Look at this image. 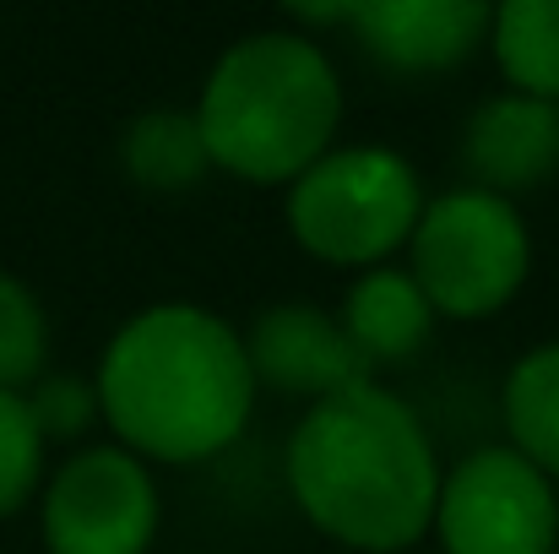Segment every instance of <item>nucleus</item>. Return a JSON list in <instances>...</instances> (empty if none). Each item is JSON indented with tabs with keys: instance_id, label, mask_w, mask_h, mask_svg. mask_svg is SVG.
I'll list each match as a JSON object with an SVG mask.
<instances>
[{
	"instance_id": "f257e3e1",
	"label": "nucleus",
	"mask_w": 559,
	"mask_h": 554,
	"mask_svg": "<svg viewBox=\"0 0 559 554\" xmlns=\"http://www.w3.org/2000/svg\"><path fill=\"white\" fill-rule=\"evenodd\" d=\"M98 413L131 457L206 462L234 446L255 408L245 338L201 305L131 316L98 365Z\"/></svg>"
},
{
	"instance_id": "f03ea898",
	"label": "nucleus",
	"mask_w": 559,
	"mask_h": 554,
	"mask_svg": "<svg viewBox=\"0 0 559 554\" xmlns=\"http://www.w3.org/2000/svg\"><path fill=\"white\" fill-rule=\"evenodd\" d=\"M288 490L337 544L396 554L435 528L440 462L418 413L359 380L316 402L288 440Z\"/></svg>"
},
{
	"instance_id": "7ed1b4c3",
	"label": "nucleus",
	"mask_w": 559,
	"mask_h": 554,
	"mask_svg": "<svg viewBox=\"0 0 559 554\" xmlns=\"http://www.w3.org/2000/svg\"><path fill=\"white\" fill-rule=\"evenodd\" d=\"M337 120V66L316 38L283 27L228 44L195 104L212 169L250 185H294L332 153Z\"/></svg>"
},
{
	"instance_id": "20e7f679",
	"label": "nucleus",
	"mask_w": 559,
	"mask_h": 554,
	"mask_svg": "<svg viewBox=\"0 0 559 554\" xmlns=\"http://www.w3.org/2000/svg\"><path fill=\"white\" fill-rule=\"evenodd\" d=\"M413 283L424 288L435 316L451 321H484L500 316L533 267L527 223L506 196H489L478 185L445 190L418 212L413 228Z\"/></svg>"
},
{
	"instance_id": "39448f33",
	"label": "nucleus",
	"mask_w": 559,
	"mask_h": 554,
	"mask_svg": "<svg viewBox=\"0 0 559 554\" xmlns=\"http://www.w3.org/2000/svg\"><path fill=\"white\" fill-rule=\"evenodd\" d=\"M418 212V175L391 148H337L288 185L294 239L332 267H380L413 239Z\"/></svg>"
},
{
	"instance_id": "423d86ee",
	"label": "nucleus",
	"mask_w": 559,
	"mask_h": 554,
	"mask_svg": "<svg viewBox=\"0 0 559 554\" xmlns=\"http://www.w3.org/2000/svg\"><path fill=\"white\" fill-rule=\"evenodd\" d=\"M435 533L445 554H555V484L511 446H484L440 473Z\"/></svg>"
},
{
	"instance_id": "0eeeda50",
	"label": "nucleus",
	"mask_w": 559,
	"mask_h": 554,
	"mask_svg": "<svg viewBox=\"0 0 559 554\" xmlns=\"http://www.w3.org/2000/svg\"><path fill=\"white\" fill-rule=\"evenodd\" d=\"M158 539V484L126 446L76 451L44 490L49 554H147Z\"/></svg>"
},
{
	"instance_id": "6e6552de",
	"label": "nucleus",
	"mask_w": 559,
	"mask_h": 554,
	"mask_svg": "<svg viewBox=\"0 0 559 554\" xmlns=\"http://www.w3.org/2000/svg\"><path fill=\"white\" fill-rule=\"evenodd\" d=\"M245 359H250L255 386L305 397L310 408L359 386V380H370V369L354 354L343 321L316 310V305H299V299L255 316V327L245 338Z\"/></svg>"
},
{
	"instance_id": "1a4fd4ad",
	"label": "nucleus",
	"mask_w": 559,
	"mask_h": 554,
	"mask_svg": "<svg viewBox=\"0 0 559 554\" xmlns=\"http://www.w3.org/2000/svg\"><path fill=\"white\" fill-rule=\"evenodd\" d=\"M495 5L478 0H370L354 5V33L391 71H451L478 44H489Z\"/></svg>"
},
{
	"instance_id": "9d476101",
	"label": "nucleus",
	"mask_w": 559,
	"mask_h": 554,
	"mask_svg": "<svg viewBox=\"0 0 559 554\" xmlns=\"http://www.w3.org/2000/svg\"><path fill=\"white\" fill-rule=\"evenodd\" d=\"M462 158L478 190L506 201L516 190L544 185L549 175H559V104L527 93H500L478 104L462 137Z\"/></svg>"
},
{
	"instance_id": "9b49d317",
	"label": "nucleus",
	"mask_w": 559,
	"mask_h": 554,
	"mask_svg": "<svg viewBox=\"0 0 559 554\" xmlns=\"http://www.w3.org/2000/svg\"><path fill=\"white\" fill-rule=\"evenodd\" d=\"M343 332L354 343V354L370 365H396L407 359L413 349H424L429 327H435V310L424 299V288L413 283V272H396V267H370L348 299H343Z\"/></svg>"
},
{
	"instance_id": "f8f14e48",
	"label": "nucleus",
	"mask_w": 559,
	"mask_h": 554,
	"mask_svg": "<svg viewBox=\"0 0 559 554\" xmlns=\"http://www.w3.org/2000/svg\"><path fill=\"white\" fill-rule=\"evenodd\" d=\"M489 49L506 82L527 98L559 104V0H511L495 5Z\"/></svg>"
},
{
	"instance_id": "ddd939ff",
	"label": "nucleus",
	"mask_w": 559,
	"mask_h": 554,
	"mask_svg": "<svg viewBox=\"0 0 559 554\" xmlns=\"http://www.w3.org/2000/svg\"><path fill=\"white\" fill-rule=\"evenodd\" d=\"M120 158H126V175L142 190H190L212 169L201 126L186 109H147V115H136L126 142H120Z\"/></svg>"
},
{
	"instance_id": "4468645a",
	"label": "nucleus",
	"mask_w": 559,
	"mask_h": 554,
	"mask_svg": "<svg viewBox=\"0 0 559 554\" xmlns=\"http://www.w3.org/2000/svg\"><path fill=\"white\" fill-rule=\"evenodd\" d=\"M511 451H522L549 484L559 479V343L522 354L506 380Z\"/></svg>"
},
{
	"instance_id": "2eb2a0df",
	"label": "nucleus",
	"mask_w": 559,
	"mask_h": 554,
	"mask_svg": "<svg viewBox=\"0 0 559 554\" xmlns=\"http://www.w3.org/2000/svg\"><path fill=\"white\" fill-rule=\"evenodd\" d=\"M49 354V321L27 283L0 272V391H22L38 380Z\"/></svg>"
},
{
	"instance_id": "dca6fc26",
	"label": "nucleus",
	"mask_w": 559,
	"mask_h": 554,
	"mask_svg": "<svg viewBox=\"0 0 559 554\" xmlns=\"http://www.w3.org/2000/svg\"><path fill=\"white\" fill-rule=\"evenodd\" d=\"M44 473V435L22 391H0V522L22 511Z\"/></svg>"
},
{
	"instance_id": "f3484780",
	"label": "nucleus",
	"mask_w": 559,
	"mask_h": 554,
	"mask_svg": "<svg viewBox=\"0 0 559 554\" xmlns=\"http://www.w3.org/2000/svg\"><path fill=\"white\" fill-rule=\"evenodd\" d=\"M27 413H33L44 446L49 440H76V435H87L104 419L93 380H76V375H38L33 397H27Z\"/></svg>"
},
{
	"instance_id": "a211bd4d",
	"label": "nucleus",
	"mask_w": 559,
	"mask_h": 554,
	"mask_svg": "<svg viewBox=\"0 0 559 554\" xmlns=\"http://www.w3.org/2000/svg\"><path fill=\"white\" fill-rule=\"evenodd\" d=\"M294 22H354V5H288Z\"/></svg>"
},
{
	"instance_id": "6ab92c4d",
	"label": "nucleus",
	"mask_w": 559,
	"mask_h": 554,
	"mask_svg": "<svg viewBox=\"0 0 559 554\" xmlns=\"http://www.w3.org/2000/svg\"><path fill=\"white\" fill-rule=\"evenodd\" d=\"M555 554H559V550H555Z\"/></svg>"
}]
</instances>
